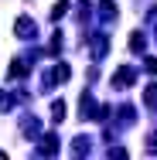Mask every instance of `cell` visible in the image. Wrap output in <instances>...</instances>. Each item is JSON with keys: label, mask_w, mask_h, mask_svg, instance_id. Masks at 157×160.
<instances>
[{"label": "cell", "mask_w": 157, "mask_h": 160, "mask_svg": "<svg viewBox=\"0 0 157 160\" xmlns=\"http://www.w3.org/2000/svg\"><path fill=\"white\" fill-rule=\"evenodd\" d=\"M79 109H82V112H79L82 119H106V112H109V106H96V99L89 96V92L82 96V102H79Z\"/></svg>", "instance_id": "cell-1"}, {"label": "cell", "mask_w": 157, "mask_h": 160, "mask_svg": "<svg viewBox=\"0 0 157 160\" xmlns=\"http://www.w3.org/2000/svg\"><path fill=\"white\" fill-rule=\"evenodd\" d=\"M133 78H137V68H130V65H123V68L113 72V85H116V89H130Z\"/></svg>", "instance_id": "cell-2"}, {"label": "cell", "mask_w": 157, "mask_h": 160, "mask_svg": "<svg viewBox=\"0 0 157 160\" xmlns=\"http://www.w3.org/2000/svg\"><path fill=\"white\" fill-rule=\"evenodd\" d=\"M58 147H62V143H58V136H55V133H48V136H41L38 153H41V157H55V153H58Z\"/></svg>", "instance_id": "cell-3"}, {"label": "cell", "mask_w": 157, "mask_h": 160, "mask_svg": "<svg viewBox=\"0 0 157 160\" xmlns=\"http://www.w3.org/2000/svg\"><path fill=\"white\" fill-rule=\"evenodd\" d=\"M14 28H17V38H24V41H28V38H38V24H34L31 17H17V24H14Z\"/></svg>", "instance_id": "cell-4"}, {"label": "cell", "mask_w": 157, "mask_h": 160, "mask_svg": "<svg viewBox=\"0 0 157 160\" xmlns=\"http://www.w3.org/2000/svg\"><path fill=\"white\" fill-rule=\"evenodd\" d=\"M68 75H72V68H68L65 62H58L55 68H51V72H48V78H44V82H48V85H51V82H65Z\"/></svg>", "instance_id": "cell-5"}, {"label": "cell", "mask_w": 157, "mask_h": 160, "mask_svg": "<svg viewBox=\"0 0 157 160\" xmlns=\"http://www.w3.org/2000/svg\"><path fill=\"white\" fill-rule=\"evenodd\" d=\"M144 106H147V109H157V82L144 89Z\"/></svg>", "instance_id": "cell-6"}, {"label": "cell", "mask_w": 157, "mask_h": 160, "mask_svg": "<svg viewBox=\"0 0 157 160\" xmlns=\"http://www.w3.org/2000/svg\"><path fill=\"white\" fill-rule=\"evenodd\" d=\"M28 68H31V65L24 62V58H17V62L10 65V72H7V75H10V78H21V75H28Z\"/></svg>", "instance_id": "cell-7"}, {"label": "cell", "mask_w": 157, "mask_h": 160, "mask_svg": "<svg viewBox=\"0 0 157 160\" xmlns=\"http://www.w3.org/2000/svg\"><path fill=\"white\" fill-rule=\"evenodd\" d=\"M72 153H75V157L89 153V136H75V147H72Z\"/></svg>", "instance_id": "cell-8"}, {"label": "cell", "mask_w": 157, "mask_h": 160, "mask_svg": "<svg viewBox=\"0 0 157 160\" xmlns=\"http://www.w3.org/2000/svg\"><path fill=\"white\" fill-rule=\"evenodd\" d=\"M144 48H147V34H133V38H130V51H144Z\"/></svg>", "instance_id": "cell-9"}, {"label": "cell", "mask_w": 157, "mask_h": 160, "mask_svg": "<svg viewBox=\"0 0 157 160\" xmlns=\"http://www.w3.org/2000/svg\"><path fill=\"white\" fill-rule=\"evenodd\" d=\"M51 119H55V123H62V119H65V102H62V99L51 102Z\"/></svg>", "instance_id": "cell-10"}, {"label": "cell", "mask_w": 157, "mask_h": 160, "mask_svg": "<svg viewBox=\"0 0 157 160\" xmlns=\"http://www.w3.org/2000/svg\"><path fill=\"white\" fill-rule=\"evenodd\" d=\"M99 10H102V17L109 21V17H116V3L113 0H99Z\"/></svg>", "instance_id": "cell-11"}, {"label": "cell", "mask_w": 157, "mask_h": 160, "mask_svg": "<svg viewBox=\"0 0 157 160\" xmlns=\"http://www.w3.org/2000/svg\"><path fill=\"white\" fill-rule=\"evenodd\" d=\"M68 14V0H58L55 7H51V21H58V17H65Z\"/></svg>", "instance_id": "cell-12"}, {"label": "cell", "mask_w": 157, "mask_h": 160, "mask_svg": "<svg viewBox=\"0 0 157 160\" xmlns=\"http://www.w3.org/2000/svg\"><path fill=\"white\" fill-rule=\"evenodd\" d=\"M120 123H133V106H123V109H120Z\"/></svg>", "instance_id": "cell-13"}, {"label": "cell", "mask_w": 157, "mask_h": 160, "mask_svg": "<svg viewBox=\"0 0 157 160\" xmlns=\"http://www.w3.org/2000/svg\"><path fill=\"white\" fill-rule=\"evenodd\" d=\"M147 150H150V153H157V133H150V136H147Z\"/></svg>", "instance_id": "cell-14"}, {"label": "cell", "mask_w": 157, "mask_h": 160, "mask_svg": "<svg viewBox=\"0 0 157 160\" xmlns=\"http://www.w3.org/2000/svg\"><path fill=\"white\" fill-rule=\"evenodd\" d=\"M144 68H147L150 75H157V58H147V62H144Z\"/></svg>", "instance_id": "cell-15"}]
</instances>
